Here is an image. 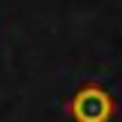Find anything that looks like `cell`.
<instances>
[{"mask_svg":"<svg viewBox=\"0 0 122 122\" xmlns=\"http://www.w3.org/2000/svg\"><path fill=\"white\" fill-rule=\"evenodd\" d=\"M69 113L75 122H110L113 95L101 83H83L69 101Z\"/></svg>","mask_w":122,"mask_h":122,"instance_id":"obj_1","label":"cell"}]
</instances>
